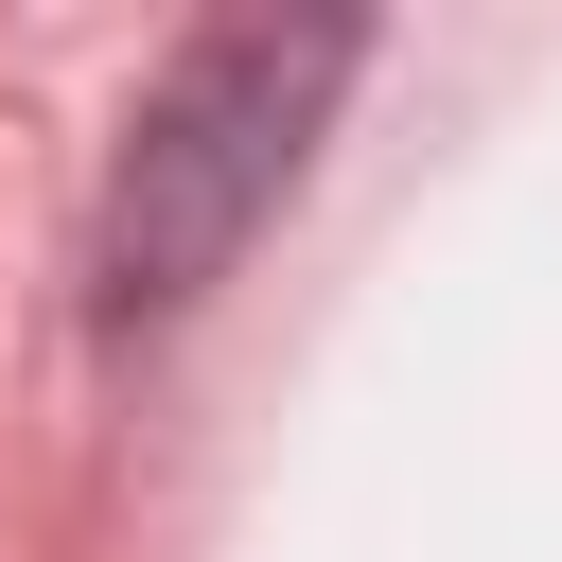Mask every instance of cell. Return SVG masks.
I'll list each match as a JSON object with an SVG mask.
<instances>
[{
	"instance_id": "obj_1",
	"label": "cell",
	"mask_w": 562,
	"mask_h": 562,
	"mask_svg": "<svg viewBox=\"0 0 562 562\" xmlns=\"http://www.w3.org/2000/svg\"><path fill=\"white\" fill-rule=\"evenodd\" d=\"M369 70V18H193L158 53V88L123 105V158H105V228H88V299L140 334V316H193L246 228L299 193L334 88Z\"/></svg>"
}]
</instances>
